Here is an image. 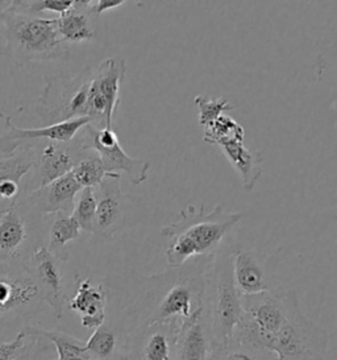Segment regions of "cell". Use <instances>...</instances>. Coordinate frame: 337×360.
<instances>
[{
  "mask_svg": "<svg viewBox=\"0 0 337 360\" xmlns=\"http://www.w3.org/2000/svg\"><path fill=\"white\" fill-rule=\"evenodd\" d=\"M126 75V61L115 57L107 58L95 68L87 99V117L94 127L114 128Z\"/></svg>",
  "mask_w": 337,
  "mask_h": 360,
  "instance_id": "30bf717a",
  "label": "cell"
},
{
  "mask_svg": "<svg viewBox=\"0 0 337 360\" xmlns=\"http://www.w3.org/2000/svg\"><path fill=\"white\" fill-rule=\"evenodd\" d=\"M28 337V335H27ZM49 349V342L39 337H28L27 345L15 360H36Z\"/></svg>",
  "mask_w": 337,
  "mask_h": 360,
  "instance_id": "836d02e7",
  "label": "cell"
},
{
  "mask_svg": "<svg viewBox=\"0 0 337 360\" xmlns=\"http://www.w3.org/2000/svg\"><path fill=\"white\" fill-rule=\"evenodd\" d=\"M212 349L209 323L204 311L200 310L179 328L176 360H209Z\"/></svg>",
  "mask_w": 337,
  "mask_h": 360,
  "instance_id": "44dd1931",
  "label": "cell"
},
{
  "mask_svg": "<svg viewBox=\"0 0 337 360\" xmlns=\"http://www.w3.org/2000/svg\"><path fill=\"white\" fill-rule=\"evenodd\" d=\"M209 360H277L267 349L242 345L230 339L225 345L213 346Z\"/></svg>",
  "mask_w": 337,
  "mask_h": 360,
  "instance_id": "4316f807",
  "label": "cell"
},
{
  "mask_svg": "<svg viewBox=\"0 0 337 360\" xmlns=\"http://www.w3.org/2000/svg\"><path fill=\"white\" fill-rule=\"evenodd\" d=\"M126 1L124 0H96V1H90V12L94 15L95 18H100L105 12L115 10L117 7L123 6Z\"/></svg>",
  "mask_w": 337,
  "mask_h": 360,
  "instance_id": "e575fe53",
  "label": "cell"
},
{
  "mask_svg": "<svg viewBox=\"0 0 337 360\" xmlns=\"http://www.w3.org/2000/svg\"><path fill=\"white\" fill-rule=\"evenodd\" d=\"M0 24L4 27L6 54L19 66L69 56V44L61 39L55 18L27 15L13 11L11 7Z\"/></svg>",
  "mask_w": 337,
  "mask_h": 360,
  "instance_id": "277c9868",
  "label": "cell"
},
{
  "mask_svg": "<svg viewBox=\"0 0 337 360\" xmlns=\"http://www.w3.org/2000/svg\"><path fill=\"white\" fill-rule=\"evenodd\" d=\"M203 131V140L212 146H220L221 143L228 140L244 141L245 138L242 124L227 115L218 117L210 127L204 128Z\"/></svg>",
  "mask_w": 337,
  "mask_h": 360,
  "instance_id": "f1b7e54d",
  "label": "cell"
},
{
  "mask_svg": "<svg viewBox=\"0 0 337 360\" xmlns=\"http://www.w3.org/2000/svg\"><path fill=\"white\" fill-rule=\"evenodd\" d=\"M77 292L66 304L70 310L81 317L82 326L90 330L99 328L107 318L108 289L105 284H93L91 278H81L75 276Z\"/></svg>",
  "mask_w": 337,
  "mask_h": 360,
  "instance_id": "ac0fdd59",
  "label": "cell"
},
{
  "mask_svg": "<svg viewBox=\"0 0 337 360\" xmlns=\"http://www.w3.org/2000/svg\"><path fill=\"white\" fill-rule=\"evenodd\" d=\"M91 0H74V6L55 18L57 30L66 44H78L94 40L96 27L94 15L90 12Z\"/></svg>",
  "mask_w": 337,
  "mask_h": 360,
  "instance_id": "cb8c5ba5",
  "label": "cell"
},
{
  "mask_svg": "<svg viewBox=\"0 0 337 360\" xmlns=\"http://www.w3.org/2000/svg\"><path fill=\"white\" fill-rule=\"evenodd\" d=\"M178 322H158L126 334V360H176Z\"/></svg>",
  "mask_w": 337,
  "mask_h": 360,
  "instance_id": "9a60e30c",
  "label": "cell"
},
{
  "mask_svg": "<svg viewBox=\"0 0 337 360\" xmlns=\"http://www.w3.org/2000/svg\"><path fill=\"white\" fill-rule=\"evenodd\" d=\"M48 351H49V349H48ZM48 351H46V352H48ZM46 352H44V354H41V355H40V356H39V358H37V359L36 360H42V358H44V355H45Z\"/></svg>",
  "mask_w": 337,
  "mask_h": 360,
  "instance_id": "8d00e7d4",
  "label": "cell"
},
{
  "mask_svg": "<svg viewBox=\"0 0 337 360\" xmlns=\"http://www.w3.org/2000/svg\"><path fill=\"white\" fill-rule=\"evenodd\" d=\"M44 304L39 286L24 265L0 263V340L15 330L19 334Z\"/></svg>",
  "mask_w": 337,
  "mask_h": 360,
  "instance_id": "52a82bcc",
  "label": "cell"
},
{
  "mask_svg": "<svg viewBox=\"0 0 337 360\" xmlns=\"http://www.w3.org/2000/svg\"><path fill=\"white\" fill-rule=\"evenodd\" d=\"M34 160L33 146H22L10 156L0 159V203L13 201L27 193L24 179L29 176Z\"/></svg>",
  "mask_w": 337,
  "mask_h": 360,
  "instance_id": "ffe728a7",
  "label": "cell"
},
{
  "mask_svg": "<svg viewBox=\"0 0 337 360\" xmlns=\"http://www.w3.org/2000/svg\"><path fill=\"white\" fill-rule=\"evenodd\" d=\"M194 103L198 110L200 127L203 129L210 127L218 117L224 115V112L232 111L234 108V106L224 98L212 99L209 96H195Z\"/></svg>",
  "mask_w": 337,
  "mask_h": 360,
  "instance_id": "1f68e13d",
  "label": "cell"
},
{
  "mask_svg": "<svg viewBox=\"0 0 337 360\" xmlns=\"http://www.w3.org/2000/svg\"><path fill=\"white\" fill-rule=\"evenodd\" d=\"M27 340L28 337L22 330L11 340H0V360L16 359L25 347Z\"/></svg>",
  "mask_w": 337,
  "mask_h": 360,
  "instance_id": "d6a6232c",
  "label": "cell"
},
{
  "mask_svg": "<svg viewBox=\"0 0 337 360\" xmlns=\"http://www.w3.org/2000/svg\"><path fill=\"white\" fill-rule=\"evenodd\" d=\"M22 331L28 337H39V338L48 340L54 346L57 351V359L55 360H91L88 356L84 340L75 338L73 335H69L61 331H52V330H44L37 326L27 325L22 328Z\"/></svg>",
  "mask_w": 337,
  "mask_h": 360,
  "instance_id": "484cf974",
  "label": "cell"
},
{
  "mask_svg": "<svg viewBox=\"0 0 337 360\" xmlns=\"http://www.w3.org/2000/svg\"><path fill=\"white\" fill-rule=\"evenodd\" d=\"M212 256L197 257L179 268L147 277L140 305L128 309L135 319L126 328V334L158 322L174 321L183 325L203 310L204 276Z\"/></svg>",
  "mask_w": 337,
  "mask_h": 360,
  "instance_id": "6da1fadb",
  "label": "cell"
},
{
  "mask_svg": "<svg viewBox=\"0 0 337 360\" xmlns=\"http://www.w3.org/2000/svg\"><path fill=\"white\" fill-rule=\"evenodd\" d=\"M96 195L94 189L84 188L77 195L72 215L84 233H94Z\"/></svg>",
  "mask_w": 337,
  "mask_h": 360,
  "instance_id": "f546056e",
  "label": "cell"
},
{
  "mask_svg": "<svg viewBox=\"0 0 337 360\" xmlns=\"http://www.w3.org/2000/svg\"><path fill=\"white\" fill-rule=\"evenodd\" d=\"M0 117L4 123V132L0 136V159L10 156L22 146H33L42 141L69 143L91 123L90 117H84L42 128H20L13 124L10 115L1 112Z\"/></svg>",
  "mask_w": 337,
  "mask_h": 360,
  "instance_id": "5bb4252c",
  "label": "cell"
},
{
  "mask_svg": "<svg viewBox=\"0 0 337 360\" xmlns=\"http://www.w3.org/2000/svg\"><path fill=\"white\" fill-rule=\"evenodd\" d=\"M232 168L240 176L242 188L246 193L254 191L263 176V158L260 150H253L244 146L240 140H228L219 146Z\"/></svg>",
  "mask_w": 337,
  "mask_h": 360,
  "instance_id": "603a6c76",
  "label": "cell"
},
{
  "mask_svg": "<svg viewBox=\"0 0 337 360\" xmlns=\"http://www.w3.org/2000/svg\"><path fill=\"white\" fill-rule=\"evenodd\" d=\"M33 147L36 160L29 173L31 177L24 184L27 193L40 189L70 173L88 150L82 148L77 136L69 143L42 141L33 144Z\"/></svg>",
  "mask_w": 337,
  "mask_h": 360,
  "instance_id": "7c38bea8",
  "label": "cell"
},
{
  "mask_svg": "<svg viewBox=\"0 0 337 360\" xmlns=\"http://www.w3.org/2000/svg\"><path fill=\"white\" fill-rule=\"evenodd\" d=\"M91 360H126V331L123 325L105 318V322L94 330L84 343Z\"/></svg>",
  "mask_w": 337,
  "mask_h": 360,
  "instance_id": "7402d4cb",
  "label": "cell"
},
{
  "mask_svg": "<svg viewBox=\"0 0 337 360\" xmlns=\"http://www.w3.org/2000/svg\"><path fill=\"white\" fill-rule=\"evenodd\" d=\"M66 260L53 254L44 244L39 247L24 266L31 274L41 292L44 302L52 309L53 316L62 319L66 297Z\"/></svg>",
  "mask_w": 337,
  "mask_h": 360,
  "instance_id": "4fadbf2b",
  "label": "cell"
},
{
  "mask_svg": "<svg viewBox=\"0 0 337 360\" xmlns=\"http://www.w3.org/2000/svg\"><path fill=\"white\" fill-rule=\"evenodd\" d=\"M231 240H224L211 259L204 276L203 311L213 346L225 345L242 314V296L232 276Z\"/></svg>",
  "mask_w": 337,
  "mask_h": 360,
  "instance_id": "3957f363",
  "label": "cell"
},
{
  "mask_svg": "<svg viewBox=\"0 0 337 360\" xmlns=\"http://www.w3.org/2000/svg\"><path fill=\"white\" fill-rule=\"evenodd\" d=\"M46 221L32 205L28 194L0 203V263L24 265L44 245Z\"/></svg>",
  "mask_w": 337,
  "mask_h": 360,
  "instance_id": "8992f818",
  "label": "cell"
},
{
  "mask_svg": "<svg viewBox=\"0 0 337 360\" xmlns=\"http://www.w3.org/2000/svg\"><path fill=\"white\" fill-rule=\"evenodd\" d=\"M49 221V227H48V250L61 257L63 260H69V252L66 250V245L78 240L82 235V230L79 227L78 222L74 219L72 214H65V212H55L52 215L45 217Z\"/></svg>",
  "mask_w": 337,
  "mask_h": 360,
  "instance_id": "d4e9b609",
  "label": "cell"
},
{
  "mask_svg": "<svg viewBox=\"0 0 337 360\" xmlns=\"http://www.w3.org/2000/svg\"><path fill=\"white\" fill-rule=\"evenodd\" d=\"M232 276L240 296H253L277 289L273 285L270 259L251 248L233 245Z\"/></svg>",
  "mask_w": 337,
  "mask_h": 360,
  "instance_id": "2e32d148",
  "label": "cell"
},
{
  "mask_svg": "<svg viewBox=\"0 0 337 360\" xmlns=\"http://www.w3.org/2000/svg\"><path fill=\"white\" fill-rule=\"evenodd\" d=\"M84 150L93 149L99 156L107 173H126L131 182L137 186L149 177L150 164L145 160L131 158L119 143L115 128H96L90 123L77 135Z\"/></svg>",
  "mask_w": 337,
  "mask_h": 360,
  "instance_id": "8fae6325",
  "label": "cell"
},
{
  "mask_svg": "<svg viewBox=\"0 0 337 360\" xmlns=\"http://www.w3.org/2000/svg\"><path fill=\"white\" fill-rule=\"evenodd\" d=\"M242 218V212H224L220 205L211 212H206L204 206L189 205L179 212L176 222L161 230L168 240V268H179L192 259L215 254Z\"/></svg>",
  "mask_w": 337,
  "mask_h": 360,
  "instance_id": "7a4b0ae2",
  "label": "cell"
},
{
  "mask_svg": "<svg viewBox=\"0 0 337 360\" xmlns=\"http://www.w3.org/2000/svg\"></svg>",
  "mask_w": 337,
  "mask_h": 360,
  "instance_id": "74e56055",
  "label": "cell"
},
{
  "mask_svg": "<svg viewBox=\"0 0 337 360\" xmlns=\"http://www.w3.org/2000/svg\"><path fill=\"white\" fill-rule=\"evenodd\" d=\"M12 4H13V0H0V22L3 16L10 11Z\"/></svg>",
  "mask_w": 337,
  "mask_h": 360,
  "instance_id": "d590c367",
  "label": "cell"
},
{
  "mask_svg": "<svg viewBox=\"0 0 337 360\" xmlns=\"http://www.w3.org/2000/svg\"><path fill=\"white\" fill-rule=\"evenodd\" d=\"M298 302L296 292L284 288L242 296V318L231 339L242 345L267 349L270 340L284 328L291 309Z\"/></svg>",
  "mask_w": 337,
  "mask_h": 360,
  "instance_id": "5b68a950",
  "label": "cell"
},
{
  "mask_svg": "<svg viewBox=\"0 0 337 360\" xmlns=\"http://www.w3.org/2000/svg\"><path fill=\"white\" fill-rule=\"evenodd\" d=\"M82 191V186L75 181L72 172L61 179L53 181L40 189L28 191V198L33 207L48 217L55 212L72 214L77 195Z\"/></svg>",
  "mask_w": 337,
  "mask_h": 360,
  "instance_id": "d6986e66",
  "label": "cell"
},
{
  "mask_svg": "<svg viewBox=\"0 0 337 360\" xmlns=\"http://www.w3.org/2000/svg\"><path fill=\"white\" fill-rule=\"evenodd\" d=\"M328 342L326 330L305 317L298 302L284 328L270 340L267 351L277 360H326Z\"/></svg>",
  "mask_w": 337,
  "mask_h": 360,
  "instance_id": "9c48e42d",
  "label": "cell"
},
{
  "mask_svg": "<svg viewBox=\"0 0 337 360\" xmlns=\"http://www.w3.org/2000/svg\"><path fill=\"white\" fill-rule=\"evenodd\" d=\"M93 73L94 68L88 66L74 77H46L34 108L46 126L87 117V99Z\"/></svg>",
  "mask_w": 337,
  "mask_h": 360,
  "instance_id": "ba28073f",
  "label": "cell"
},
{
  "mask_svg": "<svg viewBox=\"0 0 337 360\" xmlns=\"http://www.w3.org/2000/svg\"><path fill=\"white\" fill-rule=\"evenodd\" d=\"M73 6L74 0H13L12 10L33 16H41L45 12L61 16Z\"/></svg>",
  "mask_w": 337,
  "mask_h": 360,
  "instance_id": "4dcf8cb0",
  "label": "cell"
},
{
  "mask_svg": "<svg viewBox=\"0 0 337 360\" xmlns=\"http://www.w3.org/2000/svg\"><path fill=\"white\" fill-rule=\"evenodd\" d=\"M120 174L107 173L105 180L95 188L96 212L94 233L105 239L112 238L126 222V197L121 191Z\"/></svg>",
  "mask_w": 337,
  "mask_h": 360,
  "instance_id": "e0dca14e",
  "label": "cell"
},
{
  "mask_svg": "<svg viewBox=\"0 0 337 360\" xmlns=\"http://www.w3.org/2000/svg\"><path fill=\"white\" fill-rule=\"evenodd\" d=\"M72 174L75 181L82 186V189H95L105 180V170L99 156L93 149H88L84 158L74 167Z\"/></svg>",
  "mask_w": 337,
  "mask_h": 360,
  "instance_id": "83f0119b",
  "label": "cell"
}]
</instances>
